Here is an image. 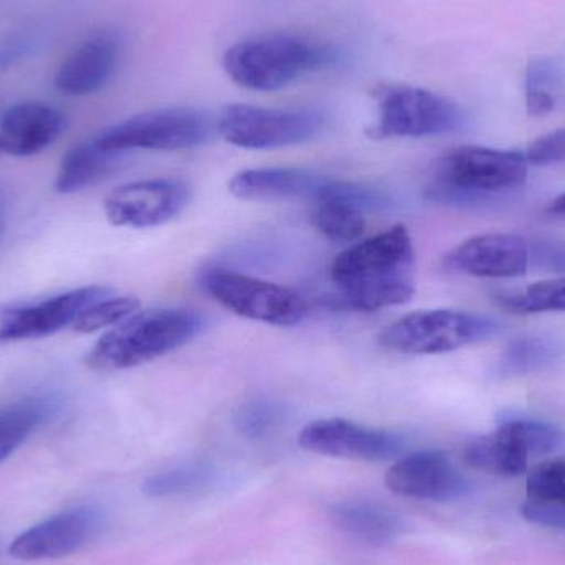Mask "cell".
I'll list each match as a JSON object with an SVG mask.
<instances>
[{
	"label": "cell",
	"instance_id": "30bf717a",
	"mask_svg": "<svg viewBox=\"0 0 565 565\" xmlns=\"http://www.w3.org/2000/svg\"><path fill=\"white\" fill-rule=\"evenodd\" d=\"M324 119L311 109H275L231 105L217 119L225 141L244 149H278L311 141L321 132Z\"/></svg>",
	"mask_w": 565,
	"mask_h": 565
},
{
	"label": "cell",
	"instance_id": "e575fe53",
	"mask_svg": "<svg viewBox=\"0 0 565 565\" xmlns=\"http://www.w3.org/2000/svg\"><path fill=\"white\" fill-rule=\"evenodd\" d=\"M3 232H6V198L0 191V238H2Z\"/></svg>",
	"mask_w": 565,
	"mask_h": 565
},
{
	"label": "cell",
	"instance_id": "ac0fdd59",
	"mask_svg": "<svg viewBox=\"0 0 565 565\" xmlns=\"http://www.w3.org/2000/svg\"><path fill=\"white\" fill-rule=\"evenodd\" d=\"M118 60V39L113 33H96L63 60L56 72L55 86L70 96L92 95L111 79Z\"/></svg>",
	"mask_w": 565,
	"mask_h": 565
},
{
	"label": "cell",
	"instance_id": "e0dca14e",
	"mask_svg": "<svg viewBox=\"0 0 565 565\" xmlns=\"http://www.w3.org/2000/svg\"><path fill=\"white\" fill-rule=\"evenodd\" d=\"M65 116L39 102L10 106L0 119V156L26 158L45 151L65 131Z\"/></svg>",
	"mask_w": 565,
	"mask_h": 565
},
{
	"label": "cell",
	"instance_id": "6da1fadb",
	"mask_svg": "<svg viewBox=\"0 0 565 565\" xmlns=\"http://www.w3.org/2000/svg\"><path fill=\"white\" fill-rule=\"evenodd\" d=\"M415 252L404 225H395L369 241L352 245L335 257L331 278L338 292L335 306L374 312L411 301Z\"/></svg>",
	"mask_w": 565,
	"mask_h": 565
},
{
	"label": "cell",
	"instance_id": "836d02e7",
	"mask_svg": "<svg viewBox=\"0 0 565 565\" xmlns=\"http://www.w3.org/2000/svg\"><path fill=\"white\" fill-rule=\"evenodd\" d=\"M547 212H550L551 215H565V194L554 199V201L547 205Z\"/></svg>",
	"mask_w": 565,
	"mask_h": 565
},
{
	"label": "cell",
	"instance_id": "f1b7e54d",
	"mask_svg": "<svg viewBox=\"0 0 565 565\" xmlns=\"http://www.w3.org/2000/svg\"><path fill=\"white\" fill-rule=\"evenodd\" d=\"M527 498L565 504V458L537 465L526 481Z\"/></svg>",
	"mask_w": 565,
	"mask_h": 565
},
{
	"label": "cell",
	"instance_id": "d6a6232c",
	"mask_svg": "<svg viewBox=\"0 0 565 565\" xmlns=\"http://www.w3.org/2000/svg\"><path fill=\"white\" fill-rule=\"evenodd\" d=\"M556 108V95L546 92H526V109L533 116H546Z\"/></svg>",
	"mask_w": 565,
	"mask_h": 565
},
{
	"label": "cell",
	"instance_id": "9a60e30c",
	"mask_svg": "<svg viewBox=\"0 0 565 565\" xmlns=\"http://www.w3.org/2000/svg\"><path fill=\"white\" fill-rule=\"evenodd\" d=\"M102 516L92 507L73 508L30 527L13 540L10 556L20 561L58 559L82 550L95 537Z\"/></svg>",
	"mask_w": 565,
	"mask_h": 565
},
{
	"label": "cell",
	"instance_id": "d4e9b609",
	"mask_svg": "<svg viewBox=\"0 0 565 565\" xmlns=\"http://www.w3.org/2000/svg\"><path fill=\"white\" fill-rule=\"evenodd\" d=\"M42 398H26L0 407V461L13 454L49 417Z\"/></svg>",
	"mask_w": 565,
	"mask_h": 565
},
{
	"label": "cell",
	"instance_id": "277c9868",
	"mask_svg": "<svg viewBox=\"0 0 565 565\" xmlns=\"http://www.w3.org/2000/svg\"><path fill=\"white\" fill-rule=\"evenodd\" d=\"M332 62L334 52L328 46L281 33L235 43L225 52L224 70L242 88L275 92Z\"/></svg>",
	"mask_w": 565,
	"mask_h": 565
},
{
	"label": "cell",
	"instance_id": "4fadbf2b",
	"mask_svg": "<svg viewBox=\"0 0 565 565\" xmlns=\"http://www.w3.org/2000/svg\"><path fill=\"white\" fill-rule=\"evenodd\" d=\"M299 445L311 454L355 461H384L401 454L398 435L345 418H321L302 428Z\"/></svg>",
	"mask_w": 565,
	"mask_h": 565
},
{
	"label": "cell",
	"instance_id": "2e32d148",
	"mask_svg": "<svg viewBox=\"0 0 565 565\" xmlns=\"http://www.w3.org/2000/svg\"><path fill=\"white\" fill-rule=\"evenodd\" d=\"M385 484L398 497L422 501H448L461 497L468 483L444 451L407 455L392 465Z\"/></svg>",
	"mask_w": 565,
	"mask_h": 565
},
{
	"label": "cell",
	"instance_id": "44dd1931",
	"mask_svg": "<svg viewBox=\"0 0 565 565\" xmlns=\"http://www.w3.org/2000/svg\"><path fill=\"white\" fill-rule=\"evenodd\" d=\"M338 179H331L328 188L315 199L311 211V224L319 234L335 244H352L364 235V211L335 191Z\"/></svg>",
	"mask_w": 565,
	"mask_h": 565
},
{
	"label": "cell",
	"instance_id": "ffe728a7",
	"mask_svg": "<svg viewBox=\"0 0 565 565\" xmlns=\"http://www.w3.org/2000/svg\"><path fill=\"white\" fill-rule=\"evenodd\" d=\"M331 516L339 530L374 546L394 541L402 527L391 508L369 500L341 501L332 508Z\"/></svg>",
	"mask_w": 565,
	"mask_h": 565
},
{
	"label": "cell",
	"instance_id": "603a6c76",
	"mask_svg": "<svg viewBox=\"0 0 565 565\" xmlns=\"http://www.w3.org/2000/svg\"><path fill=\"white\" fill-rule=\"evenodd\" d=\"M115 152L105 151L95 141L82 142L63 156L56 174L55 191L75 194L105 178L116 161Z\"/></svg>",
	"mask_w": 565,
	"mask_h": 565
},
{
	"label": "cell",
	"instance_id": "484cf974",
	"mask_svg": "<svg viewBox=\"0 0 565 565\" xmlns=\"http://www.w3.org/2000/svg\"><path fill=\"white\" fill-rule=\"evenodd\" d=\"M212 477H214V471L207 463H201V461L182 463L149 477L145 483V493L152 498L191 493V491L204 488Z\"/></svg>",
	"mask_w": 565,
	"mask_h": 565
},
{
	"label": "cell",
	"instance_id": "1f68e13d",
	"mask_svg": "<svg viewBox=\"0 0 565 565\" xmlns=\"http://www.w3.org/2000/svg\"><path fill=\"white\" fill-rule=\"evenodd\" d=\"M557 70L551 62L533 63L526 72V92L553 93L557 85Z\"/></svg>",
	"mask_w": 565,
	"mask_h": 565
},
{
	"label": "cell",
	"instance_id": "52a82bcc",
	"mask_svg": "<svg viewBox=\"0 0 565 565\" xmlns=\"http://www.w3.org/2000/svg\"><path fill=\"white\" fill-rule=\"evenodd\" d=\"M211 136L212 122L205 113L194 108H162L116 122L103 129L93 141L105 151L119 154L131 149L181 151L198 148Z\"/></svg>",
	"mask_w": 565,
	"mask_h": 565
},
{
	"label": "cell",
	"instance_id": "d6986e66",
	"mask_svg": "<svg viewBox=\"0 0 565 565\" xmlns=\"http://www.w3.org/2000/svg\"><path fill=\"white\" fill-rule=\"evenodd\" d=\"M331 178L296 168L247 169L232 178L228 189L241 201H286L321 195Z\"/></svg>",
	"mask_w": 565,
	"mask_h": 565
},
{
	"label": "cell",
	"instance_id": "8992f818",
	"mask_svg": "<svg viewBox=\"0 0 565 565\" xmlns=\"http://www.w3.org/2000/svg\"><path fill=\"white\" fill-rule=\"evenodd\" d=\"M375 102L377 121L367 131L372 139L430 138L458 131L465 122L457 103L418 86H381Z\"/></svg>",
	"mask_w": 565,
	"mask_h": 565
},
{
	"label": "cell",
	"instance_id": "5bb4252c",
	"mask_svg": "<svg viewBox=\"0 0 565 565\" xmlns=\"http://www.w3.org/2000/svg\"><path fill=\"white\" fill-rule=\"evenodd\" d=\"M533 260L531 245L520 235L483 234L468 238L444 258V270L491 280L523 277Z\"/></svg>",
	"mask_w": 565,
	"mask_h": 565
},
{
	"label": "cell",
	"instance_id": "9c48e42d",
	"mask_svg": "<svg viewBox=\"0 0 565 565\" xmlns=\"http://www.w3.org/2000/svg\"><path fill=\"white\" fill-rule=\"evenodd\" d=\"M202 288L218 302L245 319L265 324H299L308 316V305L301 296L285 286L247 277L237 271H205L201 278Z\"/></svg>",
	"mask_w": 565,
	"mask_h": 565
},
{
	"label": "cell",
	"instance_id": "ba28073f",
	"mask_svg": "<svg viewBox=\"0 0 565 565\" xmlns=\"http://www.w3.org/2000/svg\"><path fill=\"white\" fill-rule=\"evenodd\" d=\"M564 434L554 425L531 418H508L493 434L473 438L465 447L470 467L498 477H520L533 458L559 450Z\"/></svg>",
	"mask_w": 565,
	"mask_h": 565
},
{
	"label": "cell",
	"instance_id": "3957f363",
	"mask_svg": "<svg viewBox=\"0 0 565 565\" xmlns=\"http://www.w3.org/2000/svg\"><path fill=\"white\" fill-rule=\"evenodd\" d=\"M527 158L516 151L461 146L451 149L437 166L427 195L447 205H478L494 195L516 191L527 179Z\"/></svg>",
	"mask_w": 565,
	"mask_h": 565
},
{
	"label": "cell",
	"instance_id": "4dcf8cb0",
	"mask_svg": "<svg viewBox=\"0 0 565 565\" xmlns=\"http://www.w3.org/2000/svg\"><path fill=\"white\" fill-rule=\"evenodd\" d=\"M526 158L537 166L565 162V128L537 138L527 149Z\"/></svg>",
	"mask_w": 565,
	"mask_h": 565
},
{
	"label": "cell",
	"instance_id": "7c38bea8",
	"mask_svg": "<svg viewBox=\"0 0 565 565\" xmlns=\"http://www.w3.org/2000/svg\"><path fill=\"white\" fill-rule=\"evenodd\" d=\"M111 292L106 286H83L40 301L0 308V345L55 334Z\"/></svg>",
	"mask_w": 565,
	"mask_h": 565
},
{
	"label": "cell",
	"instance_id": "8fae6325",
	"mask_svg": "<svg viewBox=\"0 0 565 565\" xmlns=\"http://www.w3.org/2000/svg\"><path fill=\"white\" fill-rule=\"evenodd\" d=\"M191 199V185L182 179L129 182L109 192L105 214L115 227H159L179 217Z\"/></svg>",
	"mask_w": 565,
	"mask_h": 565
},
{
	"label": "cell",
	"instance_id": "f546056e",
	"mask_svg": "<svg viewBox=\"0 0 565 565\" xmlns=\"http://www.w3.org/2000/svg\"><path fill=\"white\" fill-rule=\"evenodd\" d=\"M521 516L537 526L565 530V504L556 501L527 498L521 507Z\"/></svg>",
	"mask_w": 565,
	"mask_h": 565
},
{
	"label": "cell",
	"instance_id": "4316f807",
	"mask_svg": "<svg viewBox=\"0 0 565 565\" xmlns=\"http://www.w3.org/2000/svg\"><path fill=\"white\" fill-rule=\"evenodd\" d=\"M139 309V301L132 296H118L115 292L93 302L73 322V331L79 334H92L105 328H113L135 315Z\"/></svg>",
	"mask_w": 565,
	"mask_h": 565
},
{
	"label": "cell",
	"instance_id": "7a4b0ae2",
	"mask_svg": "<svg viewBox=\"0 0 565 565\" xmlns=\"http://www.w3.org/2000/svg\"><path fill=\"white\" fill-rule=\"evenodd\" d=\"M204 319L182 308L136 311L96 341L85 362L96 372L126 371L182 348L201 332Z\"/></svg>",
	"mask_w": 565,
	"mask_h": 565
},
{
	"label": "cell",
	"instance_id": "83f0119b",
	"mask_svg": "<svg viewBox=\"0 0 565 565\" xmlns=\"http://www.w3.org/2000/svg\"><path fill=\"white\" fill-rule=\"evenodd\" d=\"M280 405L270 401H252L242 405L235 415V427L250 440L267 437L280 422Z\"/></svg>",
	"mask_w": 565,
	"mask_h": 565
},
{
	"label": "cell",
	"instance_id": "cb8c5ba5",
	"mask_svg": "<svg viewBox=\"0 0 565 565\" xmlns=\"http://www.w3.org/2000/svg\"><path fill=\"white\" fill-rule=\"evenodd\" d=\"M494 302L511 315L565 312V275L554 280L537 281L524 288L494 292Z\"/></svg>",
	"mask_w": 565,
	"mask_h": 565
},
{
	"label": "cell",
	"instance_id": "7402d4cb",
	"mask_svg": "<svg viewBox=\"0 0 565 565\" xmlns=\"http://www.w3.org/2000/svg\"><path fill=\"white\" fill-rule=\"evenodd\" d=\"M565 359V341L553 335H521L504 348L497 362L501 377L540 374Z\"/></svg>",
	"mask_w": 565,
	"mask_h": 565
},
{
	"label": "cell",
	"instance_id": "5b68a950",
	"mask_svg": "<svg viewBox=\"0 0 565 565\" xmlns=\"http://www.w3.org/2000/svg\"><path fill=\"white\" fill-rule=\"evenodd\" d=\"M500 322L460 309H425L408 312L382 329L379 341L398 354L435 355L493 339Z\"/></svg>",
	"mask_w": 565,
	"mask_h": 565
}]
</instances>
